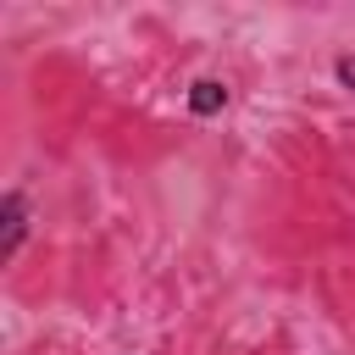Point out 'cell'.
<instances>
[{
	"instance_id": "obj_1",
	"label": "cell",
	"mask_w": 355,
	"mask_h": 355,
	"mask_svg": "<svg viewBox=\"0 0 355 355\" xmlns=\"http://www.w3.org/2000/svg\"><path fill=\"white\" fill-rule=\"evenodd\" d=\"M22 239H28V194L11 189V194L0 200V261H17Z\"/></svg>"
},
{
	"instance_id": "obj_2",
	"label": "cell",
	"mask_w": 355,
	"mask_h": 355,
	"mask_svg": "<svg viewBox=\"0 0 355 355\" xmlns=\"http://www.w3.org/2000/svg\"><path fill=\"white\" fill-rule=\"evenodd\" d=\"M227 105V83H216V78H200L194 89H189V111L194 116H216Z\"/></svg>"
},
{
	"instance_id": "obj_3",
	"label": "cell",
	"mask_w": 355,
	"mask_h": 355,
	"mask_svg": "<svg viewBox=\"0 0 355 355\" xmlns=\"http://www.w3.org/2000/svg\"><path fill=\"white\" fill-rule=\"evenodd\" d=\"M333 78H338V83L355 94V55H338V61H333Z\"/></svg>"
}]
</instances>
